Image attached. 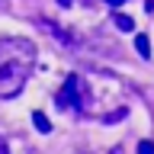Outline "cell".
<instances>
[{"label": "cell", "instance_id": "cell-10", "mask_svg": "<svg viewBox=\"0 0 154 154\" xmlns=\"http://www.w3.org/2000/svg\"><path fill=\"white\" fill-rule=\"evenodd\" d=\"M71 3H74V0H58V7H71Z\"/></svg>", "mask_w": 154, "mask_h": 154}, {"label": "cell", "instance_id": "cell-5", "mask_svg": "<svg viewBox=\"0 0 154 154\" xmlns=\"http://www.w3.org/2000/svg\"><path fill=\"white\" fill-rule=\"evenodd\" d=\"M32 122H35V128H38L42 135H45V132H51V122H48V116H45V112H38V109L32 112Z\"/></svg>", "mask_w": 154, "mask_h": 154}, {"label": "cell", "instance_id": "cell-12", "mask_svg": "<svg viewBox=\"0 0 154 154\" xmlns=\"http://www.w3.org/2000/svg\"><path fill=\"white\" fill-rule=\"evenodd\" d=\"M80 3H90V0H80Z\"/></svg>", "mask_w": 154, "mask_h": 154}, {"label": "cell", "instance_id": "cell-11", "mask_svg": "<svg viewBox=\"0 0 154 154\" xmlns=\"http://www.w3.org/2000/svg\"><path fill=\"white\" fill-rule=\"evenodd\" d=\"M0 7H7V0H0Z\"/></svg>", "mask_w": 154, "mask_h": 154}, {"label": "cell", "instance_id": "cell-4", "mask_svg": "<svg viewBox=\"0 0 154 154\" xmlns=\"http://www.w3.org/2000/svg\"><path fill=\"white\" fill-rule=\"evenodd\" d=\"M112 23H116V29H119V32H132V16H125V13H116L112 16Z\"/></svg>", "mask_w": 154, "mask_h": 154}, {"label": "cell", "instance_id": "cell-9", "mask_svg": "<svg viewBox=\"0 0 154 154\" xmlns=\"http://www.w3.org/2000/svg\"><path fill=\"white\" fill-rule=\"evenodd\" d=\"M109 154H125V151H122V144H116V148H112Z\"/></svg>", "mask_w": 154, "mask_h": 154}, {"label": "cell", "instance_id": "cell-2", "mask_svg": "<svg viewBox=\"0 0 154 154\" xmlns=\"http://www.w3.org/2000/svg\"><path fill=\"white\" fill-rule=\"evenodd\" d=\"M55 103L61 109H77V112H87V103H90V96H87V84L80 74H67L64 87L55 93Z\"/></svg>", "mask_w": 154, "mask_h": 154}, {"label": "cell", "instance_id": "cell-8", "mask_svg": "<svg viewBox=\"0 0 154 154\" xmlns=\"http://www.w3.org/2000/svg\"><path fill=\"white\" fill-rule=\"evenodd\" d=\"M106 3H109V7H122L125 0H106Z\"/></svg>", "mask_w": 154, "mask_h": 154}, {"label": "cell", "instance_id": "cell-1", "mask_svg": "<svg viewBox=\"0 0 154 154\" xmlns=\"http://www.w3.org/2000/svg\"><path fill=\"white\" fill-rule=\"evenodd\" d=\"M35 64V45L23 35L0 38V100H13L23 93Z\"/></svg>", "mask_w": 154, "mask_h": 154}, {"label": "cell", "instance_id": "cell-7", "mask_svg": "<svg viewBox=\"0 0 154 154\" xmlns=\"http://www.w3.org/2000/svg\"><path fill=\"white\" fill-rule=\"evenodd\" d=\"M0 154H10V148H7V141L0 138Z\"/></svg>", "mask_w": 154, "mask_h": 154}, {"label": "cell", "instance_id": "cell-6", "mask_svg": "<svg viewBox=\"0 0 154 154\" xmlns=\"http://www.w3.org/2000/svg\"><path fill=\"white\" fill-rule=\"evenodd\" d=\"M138 154H154V141H141L138 144Z\"/></svg>", "mask_w": 154, "mask_h": 154}, {"label": "cell", "instance_id": "cell-3", "mask_svg": "<svg viewBox=\"0 0 154 154\" xmlns=\"http://www.w3.org/2000/svg\"><path fill=\"white\" fill-rule=\"evenodd\" d=\"M135 48H138V55H141V58H151V38L144 35V32L135 35Z\"/></svg>", "mask_w": 154, "mask_h": 154}]
</instances>
